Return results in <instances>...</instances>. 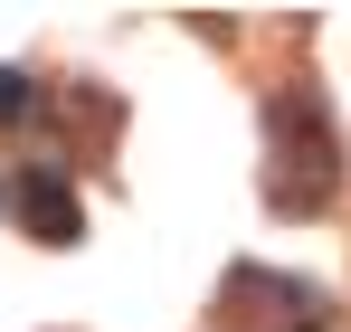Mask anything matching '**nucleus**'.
<instances>
[{"label": "nucleus", "mask_w": 351, "mask_h": 332, "mask_svg": "<svg viewBox=\"0 0 351 332\" xmlns=\"http://www.w3.org/2000/svg\"><path fill=\"white\" fill-rule=\"evenodd\" d=\"M276 200L285 209H323L332 200V114L323 95H276Z\"/></svg>", "instance_id": "obj_1"}, {"label": "nucleus", "mask_w": 351, "mask_h": 332, "mask_svg": "<svg viewBox=\"0 0 351 332\" xmlns=\"http://www.w3.org/2000/svg\"><path fill=\"white\" fill-rule=\"evenodd\" d=\"M219 304H228L237 332H323L332 323V294L304 276H276V266H237Z\"/></svg>", "instance_id": "obj_2"}, {"label": "nucleus", "mask_w": 351, "mask_h": 332, "mask_svg": "<svg viewBox=\"0 0 351 332\" xmlns=\"http://www.w3.org/2000/svg\"><path fill=\"white\" fill-rule=\"evenodd\" d=\"M10 209H19V228H29L38 247H76V237H86V209H76L66 171H48V162H29L10 180Z\"/></svg>", "instance_id": "obj_3"}, {"label": "nucleus", "mask_w": 351, "mask_h": 332, "mask_svg": "<svg viewBox=\"0 0 351 332\" xmlns=\"http://www.w3.org/2000/svg\"><path fill=\"white\" fill-rule=\"evenodd\" d=\"M19 114H29V76H19V67H0V123H19Z\"/></svg>", "instance_id": "obj_4"}]
</instances>
